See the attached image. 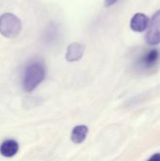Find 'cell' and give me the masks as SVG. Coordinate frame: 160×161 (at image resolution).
Returning <instances> with one entry per match:
<instances>
[{"instance_id": "cell-1", "label": "cell", "mask_w": 160, "mask_h": 161, "mask_svg": "<svg viewBox=\"0 0 160 161\" xmlns=\"http://www.w3.org/2000/svg\"><path fill=\"white\" fill-rule=\"evenodd\" d=\"M46 68L41 60H33L27 64L23 75V88L26 92H33L44 79Z\"/></svg>"}, {"instance_id": "cell-2", "label": "cell", "mask_w": 160, "mask_h": 161, "mask_svg": "<svg viewBox=\"0 0 160 161\" xmlns=\"http://www.w3.org/2000/svg\"><path fill=\"white\" fill-rule=\"evenodd\" d=\"M22 29L21 20L12 13H4L0 16V33L6 38L17 37Z\"/></svg>"}, {"instance_id": "cell-3", "label": "cell", "mask_w": 160, "mask_h": 161, "mask_svg": "<svg viewBox=\"0 0 160 161\" xmlns=\"http://www.w3.org/2000/svg\"><path fill=\"white\" fill-rule=\"evenodd\" d=\"M160 61V50L157 48L143 51L136 60V66L141 71H151L155 69Z\"/></svg>"}, {"instance_id": "cell-4", "label": "cell", "mask_w": 160, "mask_h": 161, "mask_svg": "<svg viewBox=\"0 0 160 161\" xmlns=\"http://www.w3.org/2000/svg\"><path fill=\"white\" fill-rule=\"evenodd\" d=\"M145 41L150 45L160 43V9L152 17L145 35Z\"/></svg>"}, {"instance_id": "cell-5", "label": "cell", "mask_w": 160, "mask_h": 161, "mask_svg": "<svg viewBox=\"0 0 160 161\" xmlns=\"http://www.w3.org/2000/svg\"><path fill=\"white\" fill-rule=\"evenodd\" d=\"M150 20L147 15L142 12H138L133 15L130 20V28L135 32H143L148 29Z\"/></svg>"}, {"instance_id": "cell-6", "label": "cell", "mask_w": 160, "mask_h": 161, "mask_svg": "<svg viewBox=\"0 0 160 161\" xmlns=\"http://www.w3.org/2000/svg\"><path fill=\"white\" fill-rule=\"evenodd\" d=\"M85 51V45L79 42L71 43L66 50V60L69 62H75L82 58Z\"/></svg>"}, {"instance_id": "cell-7", "label": "cell", "mask_w": 160, "mask_h": 161, "mask_svg": "<svg viewBox=\"0 0 160 161\" xmlns=\"http://www.w3.org/2000/svg\"><path fill=\"white\" fill-rule=\"evenodd\" d=\"M59 35H60V30H59L58 25L52 22L46 26V28L43 32L42 38H43V41L45 42V43L53 44L58 41Z\"/></svg>"}, {"instance_id": "cell-8", "label": "cell", "mask_w": 160, "mask_h": 161, "mask_svg": "<svg viewBox=\"0 0 160 161\" xmlns=\"http://www.w3.org/2000/svg\"><path fill=\"white\" fill-rule=\"evenodd\" d=\"M19 150V144L14 140H7L0 145V154L5 158L14 157Z\"/></svg>"}, {"instance_id": "cell-9", "label": "cell", "mask_w": 160, "mask_h": 161, "mask_svg": "<svg viewBox=\"0 0 160 161\" xmlns=\"http://www.w3.org/2000/svg\"><path fill=\"white\" fill-rule=\"evenodd\" d=\"M89 133V128L88 126L86 125H77L75 127H74L73 131H72V134H71V140L75 144H80L82 143L86 138H87V135Z\"/></svg>"}, {"instance_id": "cell-10", "label": "cell", "mask_w": 160, "mask_h": 161, "mask_svg": "<svg viewBox=\"0 0 160 161\" xmlns=\"http://www.w3.org/2000/svg\"><path fill=\"white\" fill-rule=\"evenodd\" d=\"M119 0H105V7L109 8L113 5H115Z\"/></svg>"}, {"instance_id": "cell-11", "label": "cell", "mask_w": 160, "mask_h": 161, "mask_svg": "<svg viewBox=\"0 0 160 161\" xmlns=\"http://www.w3.org/2000/svg\"><path fill=\"white\" fill-rule=\"evenodd\" d=\"M147 161H160V153H157L153 155Z\"/></svg>"}]
</instances>
